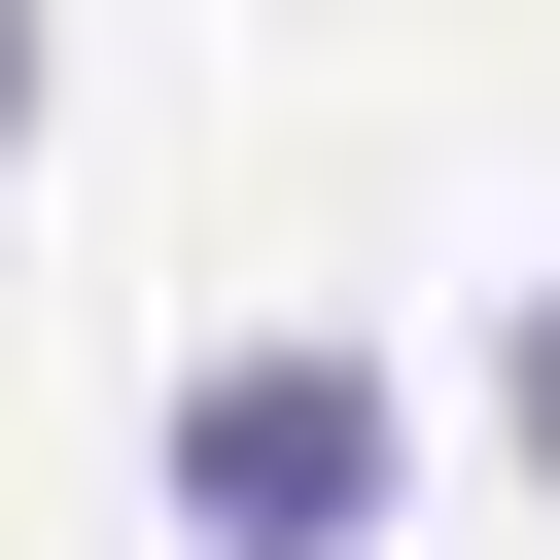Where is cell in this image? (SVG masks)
Here are the masks:
<instances>
[{"mask_svg": "<svg viewBox=\"0 0 560 560\" xmlns=\"http://www.w3.org/2000/svg\"><path fill=\"white\" fill-rule=\"evenodd\" d=\"M175 525L210 560H350L385 525V350H210L175 385Z\"/></svg>", "mask_w": 560, "mask_h": 560, "instance_id": "cell-1", "label": "cell"}, {"mask_svg": "<svg viewBox=\"0 0 560 560\" xmlns=\"http://www.w3.org/2000/svg\"><path fill=\"white\" fill-rule=\"evenodd\" d=\"M0 140H35V0H0Z\"/></svg>", "mask_w": 560, "mask_h": 560, "instance_id": "cell-3", "label": "cell"}, {"mask_svg": "<svg viewBox=\"0 0 560 560\" xmlns=\"http://www.w3.org/2000/svg\"><path fill=\"white\" fill-rule=\"evenodd\" d=\"M490 420H525V490H560V280H525V350H490Z\"/></svg>", "mask_w": 560, "mask_h": 560, "instance_id": "cell-2", "label": "cell"}]
</instances>
